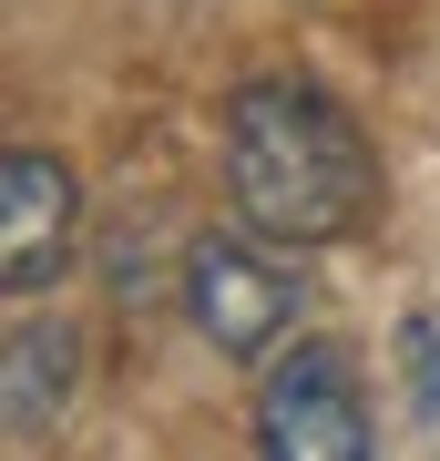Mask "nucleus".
Wrapping results in <instances>:
<instances>
[{"instance_id": "obj_4", "label": "nucleus", "mask_w": 440, "mask_h": 461, "mask_svg": "<svg viewBox=\"0 0 440 461\" xmlns=\"http://www.w3.org/2000/svg\"><path fill=\"white\" fill-rule=\"evenodd\" d=\"M72 247H82V185H72V165L41 154V144H11L0 154V277H11V297H41L72 267Z\"/></svg>"}, {"instance_id": "obj_5", "label": "nucleus", "mask_w": 440, "mask_h": 461, "mask_svg": "<svg viewBox=\"0 0 440 461\" xmlns=\"http://www.w3.org/2000/svg\"><path fill=\"white\" fill-rule=\"evenodd\" d=\"M72 369H82V339L62 329V318H21L11 329V359H0V411H11V441H31L41 420H62L72 400Z\"/></svg>"}, {"instance_id": "obj_3", "label": "nucleus", "mask_w": 440, "mask_h": 461, "mask_svg": "<svg viewBox=\"0 0 440 461\" xmlns=\"http://www.w3.org/2000/svg\"><path fill=\"white\" fill-rule=\"evenodd\" d=\"M277 247V236H266ZM246 247V236H195L184 247V308H195V329L226 348V359H256V348H277L297 329V308H308V287H297L287 257Z\"/></svg>"}, {"instance_id": "obj_2", "label": "nucleus", "mask_w": 440, "mask_h": 461, "mask_svg": "<svg viewBox=\"0 0 440 461\" xmlns=\"http://www.w3.org/2000/svg\"><path fill=\"white\" fill-rule=\"evenodd\" d=\"M369 441L379 430L359 400V348H338V339L287 348L277 379L256 390V451L266 461H359Z\"/></svg>"}, {"instance_id": "obj_1", "label": "nucleus", "mask_w": 440, "mask_h": 461, "mask_svg": "<svg viewBox=\"0 0 440 461\" xmlns=\"http://www.w3.org/2000/svg\"><path fill=\"white\" fill-rule=\"evenodd\" d=\"M226 195L277 247H338L379 215V154L318 83H246L226 103Z\"/></svg>"}, {"instance_id": "obj_6", "label": "nucleus", "mask_w": 440, "mask_h": 461, "mask_svg": "<svg viewBox=\"0 0 440 461\" xmlns=\"http://www.w3.org/2000/svg\"><path fill=\"white\" fill-rule=\"evenodd\" d=\"M400 369H409V400H420V420H440V308H420L400 329Z\"/></svg>"}]
</instances>
